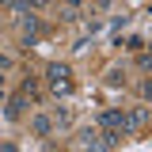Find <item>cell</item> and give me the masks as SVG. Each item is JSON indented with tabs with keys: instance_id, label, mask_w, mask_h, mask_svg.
<instances>
[{
	"instance_id": "cell-1",
	"label": "cell",
	"mask_w": 152,
	"mask_h": 152,
	"mask_svg": "<svg viewBox=\"0 0 152 152\" xmlns=\"http://www.w3.org/2000/svg\"><path fill=\"white\" fill-rule=\"evenodd\" d=\"M46 80H50L53 95H72V72H69V65H50Z\"/></svg>"
},
{
	"instance_id": "cell-2",
	"label": "cell",
	"mask_w": 152,
	"mask_h": 152,
	"mask_svg": "<svg viewBox=\"0 0 152 152\" xmlns=\"http://www.w3.org/2000/svg\"><path fill=\"white\" fill-rule=\"evenodd\" d=\"M80 148H84V152H110V141H107V133L84 129V133H80Z\"/></svg>"
},
{
	"instance_id": "cell-3",
	"label": "cell",
	"mask_w": 152,
	"mask_h": 152,
	"mask_svg": "<svg viewBox=\"0 0 152 152\" xmlns=\"http://www.w3.org/2000/svg\"><path fill=\"white\" fill-rule=\"evenodd\" d=\"M126 126H129L133 133H137V129H145V126H148V107H133V110L126 114Z\"/></svg>"
},
{
	"instance_id": "cell-4",
	"label": "cell",
	"mask_w": 152,
	"mask_h": 152,
	"mask_svg": "<svg viewBox=\"0 0 152 152\" xmlns=\"http://www.w3.org/2000/svg\"><path fill=\"white\" fill-rule=\"evenodd\" d=\"M31 129H34L38 137H50V129H53V118H46V114H34V118H31Z\"/></svg>"
},
{
	"instance_id": "cell-5",
	"label": "cell",
	"mask_w": 152,
	"mask_h": 152,
	"mask_svg": "<svg viewBox=\"0 0 152 152\" xmlns=\"http://www.w3.org/2000/svg\"><path fill=\"white\" fill-rule=\"evenodd\" d=\"M23 107H27V95H15V99L4 107V118H12V122H15L19 114H23Z\"/></svg>"
},
{
	"instance_id": "cell-6",
	"label": "cell",
	"mask_w": 152,
	"mask_h": 152,
	"mask_svg": "<svg viewBox=\"0 0 152 152\" xmlns=\"http://www.w3.org/2000/svg\"><path fill=\"white\" fill-rule=\"evenodd\" d=\"M19 27H23V34H34V31H38V15H31V12L19 15Z\"/></svg>"
},
{
	"instance_id": "cell-7",
	"label": "cell",
	"mask_w": 152,
	"mask_h": 152,
	"mask_svg": "<svg viewBox=\"0 0 152 152\" xmlns=\"http://www.w3.org/2000/svg\"><path fill=\"white\" fill-rule=\"evenodd\" d=\"M69 122H72V114H69V110H57V114H53V126H61V129H65Z\"/></svg>"
},
{
	"instance_id": "cell-8",
	"label": "cell",
	"mask_w": 152,
	"mask_h": 152,
	"mask_svg": "<svg viewBox=\"0 0 152 152\" xmlns=\"http://www.w3.org/2000/svg\"><path fill=\"white\" fill-rule=\"evenodd\" d=\"M12 12H15V15H27V12H31V8H27V4H23V0H12Z\"/></svg>"
},
{
	"instance_id": "cell-9",
	"label": "cell",
	"mask_w": 152,
	"mask_h": 152,
	"mask_svg": "<svg viewBox=\"0 0 152 152\" xmlns=\"http://www.w3.org/2000/svg\"><path fill=\"white\" fill-rule=\"evenodd\" d=\"M107 84H110V88H118V84H122V72H118V69H114V72H107Z\"/></svg>"
},
{
	"instance_id": "cell-10",
	"label": "cell",
	"mask_w": 152,
	"mask_h": 152,
	"mask_svg": "<svg viewBox=\"0 0 152 152\" xmlns=\"http://www.w3.org/2000/svg\"><path fill=\"white\" fill-rule=\"evenodd\" d=\"M27 8H46V4H53V0H23Z\"/></svg>"
},
{
	"instance_id": "cell-11",
	"label": "cell",
	"mask_w": 152,
	"mask_h": 152,
	"mask_svg": "<svg viewBox=\"0 0 152 152\" xmlns=\"http://www.w3.org/2000/svg\"><path fill=\"white\" fill-rule=\"evenodd\" d=\"M65 8H76V12H80V0H65Z\"/></svg>"
},
{
	"instance_id": "cell-12",
	"label": "cell",
	"mask_w": 152,
	"mask_h": 152,
	"mask_svg": "<svg viewBox=\"0 0 152 152\" xmlns=\"http://www.w3.org/2000/svg\"><path fill=\"white\" fill-rule=\"evenodd\" d=\"M0 152H19V148H15V145H0Z\"/></svg>"
},
{
	"instance_id": "cell-13",
	"label": "cell",
	"mask_w": 152,
	"mask_h": 152,
	"mask_svg": "<svg viewBox=\"0 0 152 152\" xmlns=\"http://www.w3.org/2000/svg\"><path fill=\"white\" fill-rule=\"evenodd\" d=\"M0 88H4V72H0Z\"/></svg>"
},
{
	"instance_id": "cell-14",
	"label": "cell",
	"mask_w": 152,
	"mask_h": 152,
	"mask_svg": "<svg viewBox=\"0 0 152 152\" xmlns=\"http://www.w3.org/2000/svg\"><path fill=\"white\" fill-rule=\"evenodd\" d=\"M0 4H12V0H0Z\"/></svg>"
}]
</instances>
